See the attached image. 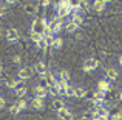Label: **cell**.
I'll return each instance as SVG.
<instances>
[{
    "label": "cell",
    "instance_id": "6da1fadb",
    "mask_svg": "<svg viewBox=\"0 0 122 120\" xmlns=\"http://www.w3.org/2000/svg\"><path fill=\"white\" fill-rule=\"evenodd\" d=\"M5 37H6V40H8V43H19V40H20V32H19V29H15V28H8Z\"/></svg>",
    "mask_w": 122,
    "mask_h": 120
},
{
    "label": "cell",
    "instance_id": "7a4b0ae2",
    "mask_svg": "<svg viewBox=\"0 0 122 120\" xmlns=\"http://www.w3.org/2000/svg\"><path fill=\"white\" fill-rule=\"evenodd\" d=\"M97 68H99V60L94 59V57L86 59L85 62H83V66H82L83 72H91V71H94V69H97Z\"/></svg>",
    "mask_w": 122,
    "mask_h": 120
},
{
    "label": "cell",
    "instance_id": "3957f363",
    "mask_svg": "<svg viewBox=\"0 0 122 120\" xmlns=\"http://www.w3.org/2000/svg\"><path fill=\"white\" fill-rule=\"evenodd\" d=\"M45 31V26L42 25L40 18H34L31 22V32H36V34H43Z\"/></svg>",
    "mask_w": 122,
    "mask_h": 120
},
{
    "label": "cell",
    "instance_id": "277c9868",
    "mask_svg": "<svg viewBox=\"0 0 122 120\" xmlns=\"http://www.w3.org/2000/svg\"><path fill=\"white\" fill-rule=\"evenodd\" d=\"M97 89L99 91H104V92H110L111 91V80H108V78H101V80L97 82Z\"/></svg>",
    "mask_w": 122,
    "mask_h": 120
},
{
    "label": "cell",
    "instance_id": "5b68a950",
    "mask_svg": "<svg viewBox=\"0 0 122 120\" xmlns=\"http://www.w3.org/2000/svg\"><path fill=\"white\" fill-rule=\"evenodd\" d=\"M57 117H59V119H63V120H71V119H74V115H73V112H71V109H70V108L63 106L62 109H59V111H57Z\"/></svg>",
    "mask_w": 122,
    "mask_h": 120
},
{
    "label": "cell",
    "instance_id": "8992f818",
    "mask_svg": "<svg viewBox=\"0 0 122 120\" xmlns=\"http://www.w3.org/2000/svg\"><path fill=\"white\" fill-rule=\"evenodd\" d=\"M5 85L9 88V89L15 91L19 86H23V85H25V80H22V78H19V77H17L15 80H14V78H12V80H6V82H5Z\"/></svg>",
    "mask_w": 122,
    "mask_h": 120
},
{
    "label": "cell",
    "instance_id": "52a82bcc",
    "mask_svg": "<svg viewBox=\"0 0 122 120\" xmlns=\"http://www.w3.org/2000/svg\"><path fill=\"white\" fill-rule=\"evenodd\" d=\"M33 71H34L33 68H20V69H19V72H17V77L26 82L28 78H31V75H33Z\"/></svg>",
    "mask_w": 122,
    "mask_h": 120
},
{
    "label": "cell",
    "instance_id": "ba28073f",
    "mask_svg": "<svg viewBox=\"0 0 122 120\" xmlns=\"http://www.w3.org/2000/svg\"><path fill=\"white\" fill-rule=\"evenodd\" d=\"M110 119L122 120V108L121 106H111L110 108Z\"/></svg>",
    "mask_w": 122,
    "mask_h": 120
},
{
    "label": "cell",
    "instance_id": "9c48e42d",
    "mask_svg": "<svg viewBox=\"0 0 122 120\" xmlns=\"http://www.w3.org/2000/svg\"><path fill=\"white\" fill-rule=\"evenodd\" d=\"M31 106H33L34 109H43L45 108V99L34 96L33 99H31Z\"/></svg>",
    "mask_w": 122,
    "mask_h": 120
},
{
    "label": "cell",
    "instance_id": "30bf717a",
    "mask_svg": "<svg viewBox=\"0 0 122 120\" xmlns=\"http://www.w3.org/2000/svg\"><path fill=\"white\" fill-rule=\"evenodd\" d=\"M33 92H34V96L45 99V97L48 96V88H43V86H40V85H36V86L33 88Z\"/></svg>",
    "mask_w": 122,
    "mask_h": 120
},
{
    "label": "cell",
    "instance_id": "8fae6325",
    "mask_svg": "<svg viewBox=\"0 0 122 120\" xmlns=\"http://www.w3.org/2000/svg\"><path fill=\"white\" fill-rule=\"evenodd\" d=\"M117 75H119V72H117L116 68H107L105 69V78H108V80L114 82L117 78Z\"/></svg>",
    "mask_w": 122,
    "mask_h": 120
},
{
    "label": "cell",
    "instance_id": "7c38bea8",
    "mask_svg": "<svg viewBox=\"0 0 122 120\" xmlns=\"http://www.w3.org/2000/svg\"><path fill=\"white\" fill-rule=\"evenodd\" d=\"M34 71L39 74V77H42V75H45V72H46V65H45V62H37L36 65H34Z\"/></svg>",
    "mask_w": 122,
    "mask_h": 120
},
{
    "label": "cell",
    "instance_id": "4fadbf2b",
    "mask_svg": "<svg viewBox=\"0 0 122 120\" xmlns=\"http://www.w3.org/2000/svg\"><path fill=\"white\" fill-rule=\"evenodd\" d=\"M56 14L57 15H62V17L70 15V6H62V5L57 3V5H56Z\"/></svg>",
    "mask_w": 122,
    "mask_h": 120
},
{
    "label": "cell",
    "instance_id": "5bb4252c",
    "mask_svg": "<svg viewBox=\"0 0 122 120\" xmlns=\"http://www.w3.org/2000/svg\"><path fill=\"white\" fill-rule=\"evenodd\" d=\"M70 20L74 22V23L77 25V26H81V28H82V25L85 23V18L82 17L81 12H74V14H71V18H70Z\"/></svg>",
    "mask_w": 122,
    "mask_h": 120
},
{
    "label": "cell",
    "instance_id": "9a60e30c",
    "mask_svg": "<svg viewBox=\"0 0 122 120\" xmlns=\"http://www.w3.org/2000/svg\"><path fill=\"white\" fill-rule=\"evenodd\" d=\"M36 46H37V49H39V51H45V49L50 46V40H48L46 37L42 36V37H40V40L36 43Z\"/></svg>",
    "mask_w": 122,
    "mask_h": 120
},
{
    "label": "cell",
    "instance_id": "2e32d148",
    "mask_svg": "<svg viewBox=\"0 0 122 120\" xmlns=\"http://www.w3.org/2000/svg\"><path fill=\"white\" fill-rule=\"evenodd\" d=\"M63 26H65V31H66V32H76V31L81 29V26H77V25H76L74 22H71V20H68L65 25H63Z\"/></svg>",
    "mask_w": 122,
    "mask_h": 120
},
{
    "label": "cell",
    "instance_id": "e0dca14e",
    "mask_svg": "<svg viewBox=\"0 0 122 120\" xmlns=\"http://www.w3.org/2000/svg\"><path fill=\"white\" fill-rule=\"evenodd\" d=\"M50 46L53 49H60L62 48V39H60V37H53V39L50 40Z\"/></svg>",
    "mask_w": 122,
    "mask_h": 120
},
{
    "label": "cell",
    "instance_id": "ac0fdd59",
    "mask_svg": "<svg viewBox=\"0 0 122 120\" xmlns=\"http://www.w3.org/2000/svg\"><path fill=\"white\" fill-rule=\"evenodd\" d=\"M63 106H65V103H63V100L62 99H54L53 100V103H51V108L54 109V111H59V109H62Z\"/></svg>",
    "mask_w": 122,
    "mask_h": 120
},
{
    "label": "cell",
    "instance_id": "d6986e66",
    "mask_svg": "<svg viewBox=\"0 0 122 120\" xmlns=\"http://www.w3.org/2000/svg\"><path fill=\"white\" fill-rule=\"evenodd\" d=\"M91 8L94 9V11H97V12H104L105 8H107V3H104V2H93Z\"/></svg>",
    "mask_w": 122,
    "mask_h": 120
},
{
    "label": "cell",
    "instance_id": "ffe728a7",
    "mask_svg": "<svg viewBox=\"0 0 122 120\" xmlns=\"http://www.w3.org/2000/svg\"><path fill=\"white\" fill-rule=\"evenodd\" d=\"M14 92H15V97H17V99H22V97H26V94H28V88L23 85V86H19L17 89L14 91Z\"/></svg>",
    "mask_w": 122,
    "mask_h": 120
},
{
    "label": "cell",
    "instance_id": "44dd1931",
    "mask_svg": "<svg viewBox=\"0 0 122 120\" xmlns=\"http://www.w3.org/2000/svg\"><path fill=\"white\" fill-rule=\"evenodd\" d=\"M15 105L19 106L20 112L23 111V109H26V108H28V100H26V97H22V99H17V100H15Z\"/></svg>",
    "mask_w": 122,
    "mask_h": 120
},
{
    "label": "cell",
    "instance_id": "7402d4cb",
    "mask_svg": "<svg viewBox=\"0 0 122 120\" xmlns=\"http://www.w3.org/2000/svg\"><path fill=\"white\" fill-rule=\"evenodd\" d=\"M23 11L26 12L28 15H34L36 11H37V8H36V5H33V3H26V5L23 6Z\"/></svg>",
    "mask_w": 122,
    "mask_h": 120
},
{
    "label": "cell",
    "instance_id": "603a6c76",
    "mask_svg": "<svg viewBox=\"0 0 122 120\" xmlns=\"http://www.w3.org/2000/svg\"><path fill=\"white\" fill-rule=\"evenodd\" d=\"M48 94L50 96H59V89H57V85H56V82H54L53 85H48Z\"/></svg>",
    "mask_w": 122,
    "mask_h": 120
},
{
    "label": "cell",
    "instance_id": "cb8c5ba5",
    "mask_svg": "<svg viewBox=\"0 0 122 120\" xmlns=\"http://www.w3.org/2000/svg\"><path fill=\"white\" fill-rule=\"evenodd\" d=\"M83 96H85V88L74 86V97H77V99H83Z\"/></svg>",
    "mask_w": 122,
    "mask_h": 120
},
{
    "label": "cell",
    "instance_id": "d4e9b609",
    "mask_svg": "<svg viewBox=\"0 0 122 120\" xmlns=\"http://www.w3.org/2000/svg\"><path fill=\"white\" fill-rule=\"evenodd\" d=\"M43 77H45V80H46V83H48V85H53L54 82H56V75H54L53 72H48V71H46Z\"/></svg>",
    "mask_w": 122,
    "mask_h": 120
},
{
    "label": "cell",
    "instance_id": "484cf974",
    "mask_svg": "<svg viewBox=\"0 0 122 120\" xmlns=\"http://www.w3.org/2000/svg\"><path fill=\"white\" fill-rule=\"evenodd\" d=\"M63 96H65V97H74V86L68 83V86L65 88V92H63Z\"/></svg>",
    "mask_w": 122,
    "mask_h": 120
},
{
    "label": "cell",
    "instance_id": "4316f807",
    "mask_svg": "<svg viewBox=\"0 0 122 120\" xmlns=\"http://www.w3.org/2000/svg\"><path fill=\"white\" fill-rule=\"evenodd\" d=\"M79 6H81V11H85V12H88L90 9H91V5H90V3L86 2V0H81Z\"/></svg>",
    "mask_w": 122,
    "mask_h": 120
},
{
    "label": "cell",
    "instance_id": "83f0119b",
    "mask_svg": "<svg viewBox=\"0 0 122 120\" xmlns=\"http://www.w3.org/2000/svg\"><path fill=\"white\" fill-rule=\"evenodd\" d=\"M57 75H59L60 78H65V80H68V82H70V78H71V75H70V71H66V69H60Z\"/></svg>",
    "mask_w": 122,
    "mask_h": 120
},
{
    "label": "cell",
    "instance_id": "f1b7e54d",
    "mask_svg": "<svg viewBox=\"0 0 122 120\" xmlns=\"http://www.w3.org/2000/svg\"><path fill=\"white\" fill-rule=\"evenodd\" d=\"M19 112H20V109H19V106L15 105V102H14L11 106H9V114L14 115V114H19Z\"/></svg>",
    "mask_w": 122,
    "mask_h": 120
},
{
    "label": "cell",
    "instance_id": "f546056e",
    "mask_svg": "<svg viewBox=\"0 0 122 120\" xmlns=\"http://www.w3.org/2000/svg\"><path fill=\"white\" fill-rule=\"evenodd\" d=\"M43 36V34H36V32H31V40H33L34 43H37L40 40V37Z\"/></svg>",
    "mask_w": 122,
    "mask_h": 120
},
{
    "label": "cell",
    "instance_id": "4dcf8cb0",
    "mask_svg": "<svg viewBox=\"0 0 122 120\" xmlns=\"http://www.w3.org/2000/svg\"><path fill=\"white\" fill-rule=\"evenodd\" d=\"M94 92H96V91H85V96H83V99L91 100L93 97H94Z\"/></svg>",
    "mask_w": 122,
    "mask_h": 120
},
{
    "label": "cell",
    "instance_id": "1f68e13d",
    "mask_svg": "<svg viewBox=\"0 0 122 120\" xmlns=\"http://www.w3.org/2000/svg\"><path fill=\"white\" fill-rule=\"evenodd\" d=\"M37 85H40V86H43V88H48V83H46V80H45L43 75L39 77V83H37Z\"/></svg>",
    "mask_w": 122,
    "mask_h": 120
},
{
    "label": "cell",
    "instance_id": "d6a6232c",
    "mask_svg": "<svg viewBox=\"0 0 122 120\" xmlns=\"http://www.w3.org/2000/svg\"><path fill=\"white\" fill-rule=\"evenodd\" d=\"M40 5H42V8H43V9H46L48 6L51 5V0H40Z\"/></svg>",
    "mask_w": 122,
    "mask_h": 120
},
{
    "label": "cell",
    "instance_id": "836d02e7",
    "mask_svg": "<svg viewBox=\"0 0 122 120\" xmlns=\"http://www.w3.org/2000/svg\"><path fill=\"white\" fill-rule=\"evenodd\" d=\"M12 62H14L15 65H20V63H22V57H20V55H12Z\"/></svg>",
    "mask_w": 122,
    "mask_h": 120
},
{
    "label": "cell",
    "instance_id": "e575fe53",
    "mask_svg": "<svg viewBox=\"0 0 122 120\" xmlns=\"http://www.w3.org/2000/svg\"><path fill=\"white\" fill-rule=\"evenodd\" d=\"M5 14H6V6L0 3V17H5Z\"/></svg>",
    "mask_w": 122,
    "mask_h": 120
},
{
    "label": "cell",
    "instance_id": "d590c367",
    "mask_svg": "<svg viewBox=\"0 0 122 120\" xmlns=\"http://www.w3.org/2000/svg\"><path fill=\"white\" fill-rule=\"evenodd\" d=\"M70 2V5H73V6H77L79 3H81V0H68Z\"/></svg>",
    "mask_w": 122,
    "mask_h": 120
},
{
    "label": "cell",
    "instance_id": "8d00e7d4",
    "mask_svg": "<svg viewBox=\"0 0 122 120\" xmlns=\"http://www.w3.org/2000/svg\"><path fill=\"white\" fill-rule=\"evenodd\" d=\"M17 2H19V0H5V3H6V5H15Z\"/></svg>",
    "mask_w": 122,
    "mask_h": 120
},
{
    "label": "cell",
    "instance_id": "74e56055",
    "mask_svg": "<svg viewBox=\"0 0 122 120\" xmlns=\"http://www.w3.org/2000/svg\"><path fill=\"white\" fill-rule=\"evenodd\" d=\"M5 103H6V102H5V99H3V97L0 96V109H2L3 106H5Z\"/></svg>",
    "mask_w": 122,
    "mask_h": 120
},
{
    "label": "cell",
    "instance_id": "f35d334b",
    "mask_svg": "<svg viewBox=\"0 0 122 120\" xmlns=\"http://www.w3.org/2000/svg\"><path fill=\"white\" fill-rule=\"evenodd\" d=\"M82 119H91V112H88V111H86L85 114L82 115Z\"/></svg>",
    "mask_w": 122,
    "mask_h": 120
},
{
    "label": "cell",
    "instance_id": "ab89813d",
    "mask_svg": "<svg viewBox=\"0 0 122 120\" xmlns=\"http://www.w3.org/2000/svg\"><path fill=\"white\" fill-rule=\"evenodd\" d=\"M117 97H119V102H121V103H122V89H121V91H119V96H117Z\"/></svg>",
    "mask_w": 122,
    "mask_h": 120
},
{
    "label": "cell",
    "instance_id": "60d3db41",
    "mask_svg": "<svg viewBox=\"0 0 122 120\" xmlns=\"http://www.w3.org/2000/svg\"><path fill=\"white\" fill-rule=\"evenodd\" d=\"M93 2H104V3H108L110 0H93Z\"/></svg>",
    "mask_w": 122,
    "mask_h": 120
},
{
    "label": "cell",
    "instance_id": "b9f144b4",
    "mask_svg": "<svg viewBox=\"0 0 122 120\" xmlns=\"http://www.w3.org/2000/svg\"><path fill=\"white\" fill-rule=\"evenodd\" d=\"M119 66L122 68V55H119Z\"/></svg>",
    "mask_w": 122,
    "mask_h": 120
},
{
    "label": "cell",
    "instance_id": "7bdbcfd3",
    "mask_svg": "<svg viewBox=\"0 0 122 120\" xmlns=\"http://www.w3.org/2000/svg\"><path fill=\"white\" fill-rule=\"evenodd\" d=\"M2 72H3V68H2V65H0V75H2Z\"/></svg>",
    "mask_w": 122,
    "mask_h": 120
},
{
    "label": "cell",
    "instance_id": "ee69618b",
    "mask_svg": "<svg viewBox=\"0 0 122 120\" xmlns=\"http://www.w3.org/2000/svg\"><path fill=\"white\" fill-rule=\"evenodd\" d=\"M0 39H2V29H0Z\"/></svg>",
    "mask_w": 122,
    "mask_h": 120
}]
</instances>
